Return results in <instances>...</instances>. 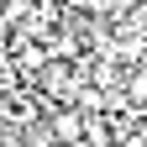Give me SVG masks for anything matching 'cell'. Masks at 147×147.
I'll return each mask as SVG.
<instances>
[{
	"instance_id": "6da1fadb",
	"label": "cell",
	"mask_w": 147,
	"mask_h": 147,
	"mask_svg": "<svg viewBox=\"0 0 147 147\" xmlns=\"http://www.w3.org/2000/svg\"><path fill=\"white\" fill-rule=\"evenodd\" d=\"M0 5H11V0H0Z\"/></svg>"
}]
</instances>
